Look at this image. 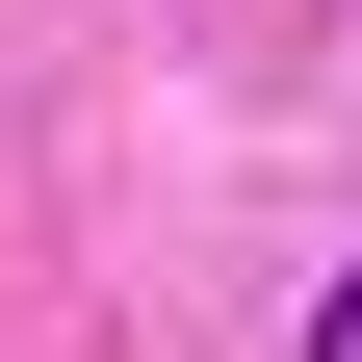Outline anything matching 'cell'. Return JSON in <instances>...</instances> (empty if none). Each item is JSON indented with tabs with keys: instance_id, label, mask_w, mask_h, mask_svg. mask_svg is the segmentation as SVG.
<instances>
[{
	"instance_id": "obj_1",
	"label": "cell",
	"mask_w": 362,
	"mask_h": 362,
	"mask_svg": "<svg viewBox=\"0 0 362 362\" xmlns=\"http://www.w3.org/2000/svg\"><path fill=\"white\" fill-rule=\"evenodd\" d=\"M310 362H362V285H337V310H310Z\"/></svg>"
}]
</instances>
